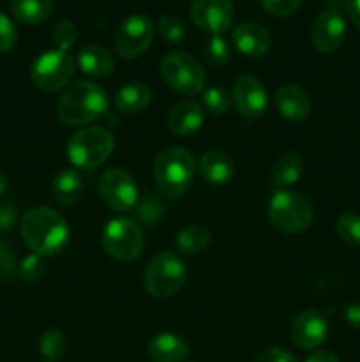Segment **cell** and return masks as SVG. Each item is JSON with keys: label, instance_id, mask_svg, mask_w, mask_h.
Listing matches in <instances>:
<instances>
[{"label": "cell", "instance_id": "obj_36", "mask_svg": "<svg viewBox=\"0 0 360 362\" xmlns=\"http://www.w3.org/2000/svg\"><path fill=\"white\" fill-rule=\"evenodd\" d=\"M18 271L16 255L11 246L0 243V281H13Z\"/></svg>", "mask_w": 360, "mask_h": 362}, {"label": "cell", "instance_id": "obj_6", "mask_svg": "<svg viewBox=\"0 0 360 362\" xmlns=\"http://www.w3.org/2000/svg\"><path fill=\"white\" fill-rule=\"evenodd\" d=\"M186 281V264L172 251H161L155 255L145 271V288L155 299H168L175 296Z\"/></svg>", "mask_w": 360, "mask_h": 362}, {"label": "cell", "instance_id": "obj_24", "mask_svg": "<svg viewBox=\"0 0 360 362\" xmlns=\"http://www.w3.org/2000/svg\"><path fill=\"white\" fill-rule=\"evenodd\" d=\"M304 172V163L296 152H284L275 159L272 166V182L279 189L293 186L300 180Z\"/></svg>", "mask_w": 360, "mask_h": 362}, {"label": "cell", "instance_id": "obj_14", "mask_svg": "<svg viewBox=\"0 0 360 362\" xmlns=\"http://www.w3.org/2000/svg\"><path fill=\"white\" fill-rule=\"evenodd\" d=\"M232 99L240 115L246 119L261 117L268 105L267 88L256 76H251V74H244L235 81Z\"/></svg>", "mask_w": 360, "mask_h": 362}, {"label": "cell", "instance_id": "obj_37", "mask_svg": "<svg viewBox=\"0 0 360 362\" xmlns=\"http://www.w3.org/2000/svg\"><path fill=\"white\" fill-rule=\"evenodd\" d=\"M18 42V32L14 28L13 21L6 16L4 13H0V53L9 52L16 46Z\"/></svg>", "mask_w": 360, "mask_h": 362}, {"label": "cell", "instance_id": "obj_20", "mask_svg": "<svg viewBox=\"0 0 360 362\" xmlns=\"http://www.w3.org/2000/svg\"><path fill=\"white\" fill-rule=\"evenodd\" d=\"M147 352L152 362H184L189 356V346L180 336L161 332L150 339Z\"/></svg>", "mask_w": 360, "mask_h": 362}, {"label": "cell", "instance_id": "obj_15", "mask_svg": "<svg viewBox=\"0 0 360 362\" xmlns=\"http://www.w3.org/2000/svg\"><path fill=\"white\" fill-rule=\"evenodd\" d=\"M328 336V322L318 310H306L293 320L292 339L299 349L316 350Z\"/></svg>", "mask_w": 360, "mask_h": 362}, {"label": "cell", "instance_id": "obj_43", "mask_svg": "<svg viewBox=\"0 0 360 362\" xmlns=\"http://www.w3.org/2000/svg\"><path fill=\"white\" fill-rule=\"evenodd\" d=\"M7 187H9V180H7L6 173H4L2 170H0V197H2V194L6 193Z\"/></svg>", "mask_w": 360, "mask_h": 362}, {"label": "cell", "instance_id": "obj_40", "mask_svg": "<svg viewBox=\"0 0 360 362\" xmlns=\"http://www.w3.org/2000/svg\"><path fill=\"white\" fill-rule=\"evenodd\" d=\"M344 318L352 327L360 329V303L349 304L344 310Z\"/></svg>", "mask_w": 360, "mask_h": 362}, {"label": "cell", "instance_id": "obj_19", "mask_svg": "<svg viewBox=\"0 0 360 362\" xmlns=\"http://www.w3.org/2000/svg\"><path fill=\"white\" fill-rule=\"evenodd\" d=\"M203 108L196 101H180L168 113V127L179 136H189L203 126Z\"/></svg>", "mask_w": 360, "mask_h": 362}, {"label": "cell", "instance_id": "obj_30", "mask_svg": "<svg viewBox=\"0 0 360 362\" xmlns=\"http://www.w3.org/2000/svg\"><path fill=\"white\" fill-rule=\"evenodd\" d=\"M66 336L62 334L56 329H49L44 334L41 336V341H39V350H41L42 357L48 359L49 362L60 359L66 352Z\"/></svg>", "mask_w": 360, "mask_h": 362}, {"label": "cell", "instance_id": "obj_10", "mask_svg": "<svg viewBox=\"0 0 360 362\" xmlns=\"http://www.w3.org/2000/svg\"><path fill=\"white\" fill-rule=\"evenodd\" d=\"M101 200L115 212H129L138 204V187L133 177L120 168H109L99 177Z\"/></svg>", "mask_w": 360, "mask_h": 362}, {"label": "cell", "instance_id": "obj_18", "mask_svg": "<svg viewBox=\"0 0 360 362\" xmlns=\"http://www.w3.org/2000/svg\"><path fill=\"white\" fill-rule=\"evenodd\" d=\"M198 170H200L201 179L212 186H226L232 182L235 175V165L232 158L219 151L205 152L198 163Z\"/></svg>", "mask_w": 360, "mask_h": 362}, {"label": "cell", "instance_id": "obj_3", "mask_svg": "<svg viewBox=\"0 0 360 362\" xmlns=\"http://www.w3.org/2000/svg\"><path fill=\"white\" fill-rule=\"evenodd\" d=\"M196 161L184 147H166L155 156L154 177L159 191L166 198H180L191 186Z\"/></svg>", "mask_w": 360, "mask_h": 362}, {"label": "cell", "instance_id": "obj_34", "mask_svg": "<svg viewBox=\"0 0 360 362\" xmlns=\"http://www.w3.org/2000/svg\"><path fill=\"white\" fill-rule=\"evenodd\" d=\"M18 271H20V276L23 281L35 283L44 274V264H42L41 257H37V255H28V257H25L21 260Z\"/></svg>", "mask_w": 360, "mask_h": 362}, {"label": "cell", "instance_id": "obj_35", "mask_svg": "<svg viewBox=\"0 0 360 362\" xmlns=\"http://www.w3.org/2000/svg\"><path fill=\"white\" fill-rule=\"evenodd\" d=\"M260 4L272 16L288 18L299 11L302 0H260Z\"/></svg>", "mask_w": 360, "mask_h": 362}, {"label": "cell", "instance_id": "obj_5", "mask_svg": "<svg viewBox=\"0 0 360 362\" xmlns=\"http://www.w3.org/2000/svg\"><path fill=\"white\" fill-rule=\"evenodd\" d=\"M268 218L282 233L306 232L314 219V209L307 198L289 189H279L268 204Z\"/></svg>", "mask_w": 360, "mask_h": 362}, {"label": "cell", "instance_id": "obj_28", "mask_svg": "<svg viewBox=\"0 0 360 362\" xmlns=\"http://www.w3.org/2000/svg\"><path fill=\"white\" fill-rule=\"evenodd\" d=\"M232 49H229L228 41L221 35H212L203 45V59L212 67H224L229 62Z\"/></svg>", "mask_w": 360, "mask_h": 362}, {"label": "cell", "instance_id": "obj_29", "mask_svg": "<svg viewBox=\"0 0 360 362\" xmlns=\"http://www.w3.org/2000/svg\"><path fill=\"white\" fill-rule=\"evenodd\" d=\"M201 101H203L205 110L212 115H224L232 106V95L222 87H208L201 94Z\"/></svg>", "mask_w": 360, "mask_h": 362}, {"label": "cell", "instance_id": "obj_32", "mask_svg": "<svg viewBox=\"0 0 360 362\" xmlns=\"http://www.w3.org/2000/svg\"><path fill=\"white\" fill-rule=\"evenodd\" d=\"M78 39V28L73 21L62 20L53 27V41L59 46V49L62 52H67L71 46L76 42Z\"/></svg>", "mask_w": 360, "mask_h": 362}, {"label": "cell", "instance_id": "obj_8", "mask_svg": "<svg viewBox=\"0 0 360 362\" xmlns=\"http://www.w3.org/2000/svg\"><path fill=\"white\" fill-rule=\"evenodd\" d=\"M161 76L179 94L196 95L203 90L205 69L189 53L175 52L166 55L161 62Z\"/></svg>", "mask_w": 360, "mask_h": 362}, {"label": "cell", "instance_id": "obj_13", "mask_svg": "<svg viewBox=\"0 0 360 362\" xmlns=\"http://www.w3.org/2000/svg\"><path fill=\"white\" fill-rule=\"evenodd\" d=\"M346 39V20L339 11L328 9L318 14L311 28V42L320 53H332Z\"/></svg>", "mask_w": 360, "mask_h": 362}, {"label": "cell", "instance_id": "obj_7", "mask_svg": "<svg viewBox=\"0 0 360 362\" xmlns=\"http://www.w3.org/2000/svg\"><path fill=\"white\" fill-rule=\"evenodd\" d=\"M143 230L131 218H115L106 223L102 232V246L112 258L119 262H133L143 251Z\"/></svg>", "mask_w": 360, "mask_h": 362}, {"label": "cell", "instance_id": "obj_12", "mask_svg": "<svg viewBox=\"0 0 360 362\" xmlns=\"http://www.w3.org/2000/svg\"><path fill=\"white\" fill-rule=\"evenodd\" d=\"M191 20L198 28L208 34H224L232 27L233 0H193Z\"/></svg>", "mask_w": 360, "mask_h": 362}, {"label": "cell", "instance_id": "obj_27", "mask_svg": "<svg viewBox=\"0 0 360 362\" xmlns=\"http://www.w3.org/2000/svg\"><path fill=\"white\" fill-rule=\"evenodd\" d=\"M133 211L136 212V218L141 225L155 226L164 216V204L155 194H145L138 198V204Z\"/></svg>", "mask_w": 360, "mask_h": 362}, {"label": "cell", "instance_id": "obj_39", "mask_svg": "<svg viewBox=\"0 0 360 362\" xmlns=\"http://www.w3.org/2000/svg\"><path fill=\"white\" fill-rule=\"evenodd\" d=\"M253 362H299L293 354H289L284 349H268L263 350L256 356Z\"/></svg>", "mask_w": 360, "mask_h": 362}, {"label": "cell", "instance_id": "obj_41", "mask_svg": "<svg viewBox=\"0 0 360 362\" xmlns=\"http://www.w3.org/2000/svg\"><path fill=\"white\" fill-rule=\"evenodd\" d=\"M304 362H339V357L330 350H316Z\"/></svg>", "mask_w": 360, "mask_h": 362}, {"label": "cell", "instance_id": "obj_26", "mask_svg": "<svg viewBox=\"0 0 360 362\" xmlns=\"http://www.w3.org/2000/svg\"><path fill=\"white\" fill-rule=\"evenodd\" d=\"M210 230L203 225H187L176 235V247L184 255H198L210 244Z\"/></svg>", "mask_w": 360, "mask_h": 362}, {"label": "cell", "instance_id": "obj_17", "mask_svg": "<svg viewBox=\"0 0 360 362\" xmlns=\"http://www.w3.org/2000/svg\"><path fill=\"white\" fill-rule=\"evenodd\" d=\"M275 105H277L279 113L293 122H302L311 113L309 94L295 83L282 85L279 88L275 94Z\"/></svg>", "mask_w": 360, "mask_h": 362}, {"label": "cell", "instance_id": "obj_42", "mask_svg": "<svg viewBox=\"0 0 360 362\" xmlns=\"http://www.w3.org/2000/svg\"><path fill=\"white\" fill-rule=\"evenodd\" d=\"M346 9L356 28H360V0H346Z\"/></svg>", "mask_w": 360, "mask_h": 362}, {"label": "cell", "instance_id": "obj_22", "mask_svg": "<svg viewBox=\"0 0 360 362\" xmlns=\"http://www.w3.org/2000/svg\"><path fill=\"white\" fill-rule=\"evenodd\" d=\"M52 193L56 204L74 205L83 194V180L74 168H64L52 182Z\"/></svg>", "mask_w": 360, "mask_h": 362}, {"label": "cell", "instance_id": "obj_31", "mask_svg": "<svg viewBox=\"0 0 360 362\" xmlns=\"http://www.w3.org/2000/svg\"><path fill=\"white\" fill-rule=\"evenodd\" d=\"M335 232L342 243L349 246H360V216L352 212L339 216L335 221Z\"/></svg>", "mask_w": 360, "mask_h": 362}, {"label": "cell", "instance_id": "obj_11", "mask_svg": "<svg viewBox=\"0 0 360 362\" xmlns=\"http://www.w3.org/2000/svg\"><path fill=\"white\" fill-rule=\"evenodd\" d=\"M152 37H154V25L150 18L145 14H133L119 25L113 45L122 59L131 60L145 53V49L150 46Z\"/></svg>", "mask_w": 360, "mask_h": 362}, {"label": "cell", "instance_id": "obj_38", "mask_svg": "<svg viewBox=\"0 0 360 362\" xmlns=\"http://www.w3.org/2000/svg\"><path fill=\"white\" fill-rule=\"evenodd\" d=\"M18 207L11 202H0V232H11L16 226Z\"/></svg>", "mask_w": 360, "mask_h": 362}, {"label": "cell", "instance_id": "obj_21", "mask_svg": "<svg viewBox=\"0 0 360 362\" xmlns=\"http://www.w3.org/2000/svg\"><path fill=\"white\" fill-rule=\"evenodd\" d=\"M76 62L85 74L94 78H106L115 69L112 53L97 45H87L78 52Z\"/></svg>", "mask_w": 360, "mask_h": 362}, {"label": "cell", "instance_id": "obj_16", "mask_svg": "<svg viewBox=\"0 0 360 362\" xmlns=\"http://www.w3.org/2000/svg\"><path fill=\"white\" fill-rule=\"evenodd\" d=\"M232 41L235 48L246 57H261L270 48V34L260 23H240L233 30Z\"/></svg>", "mask_w": 360, "mask_h": 362}, {"label": "cell", "instance_id": "obj_2", "mask_svg": "<svg viewBox=\"0 0 360 362\" xmlns=\"http://www.w3.org/2000/svg\"><path fill=\"white\" fill-rule=\"evenodd\" d=\"M108 92L92 81H74L56 103V115L67 126H85L108 112Z\"/></svg>", "mask_w": 360, "mask_h": 362}, {"label": "cell", "instance_id": "obj_4", "mask_svg": "<svg viewBox=\"0 0 360 362\" xmlns=\"http://www.w3.org/2000/svg\"><path fill=\"white\" fill-rule=\"evenodd\" d=\"M112 131L101 126L81 127L67 144V156L76 168L92 170L101 166L113 152Z\"/></svg>", "mask_w": 360, "mask_h": 362}, {"label": "cell", "instance_id": "obj_1", "mask_svg": "<svg viewBox=\"0 0 360 362\" xmlns=\"http://www.w3.org/2000/svg\"><path fill=\"white\" fill-rule=\"evenodd\" d=\"M25 246L37 257H56L69 244V225L49 207H32L20 221Z\"/></svg>", "mask_w": 360, "mask_h": 362}, {"label": "cell", "instance_id": "obj_23", "mask_svg": "<svg viewBox=\"0 0 360 362\" xmlns=\"http://www.w3.org/2000/svg\"><path fill=\"white\" fill-rule=\"evenodd\" d=\"M152 101V92L143 83H127L115 94V106L120 113H141Z\"/></svg>", "mask_w": 360, "mask_h": 362}, {"label": "cell", "instance_id": "obj_9", "mask_svg": "<svg viewBox=\"0 0 360 362\" xmlns=\"http://www.w3.org/2000/svg\"><path fill=\"white\" fill-rule=\"evenodd\" d=\"M74 73L73 57L62 49L42 53L32 64L30 76L37 88L44 92H56L66 87Z\"/></svg>", "mask_w": 360, "mask_h": 362}, {"label": "cell", "instance_id": "obj_25", "mask_svg": "<svg viewBox=\"0 0 360 362\" xmlns=\"http://www.w3.org/2000/svg\"><path fill=\"white\" fill-rule=\"evenodd\" d=\"M53 0H11V13L20 23H44L53 14Z\"/></svg>", "mask_w": 360, "mask_h": 362}, {"label": "cell", "instance_id": "obj_33", "mask_svg": "<svg viewBox=\"0 0 360 362\" xmlns=\"http://www.w3.org/2000/svg\"><path fill=\"white\" fill-rule=\"evenodd\" d=\"M159 32H161L162 39H166L172 45L182 42L186 39V27L182 21H179L173 16H162L157 23Z\"/></svg>", "mask_w": 360, "mask_h": 362}]
</instances>
